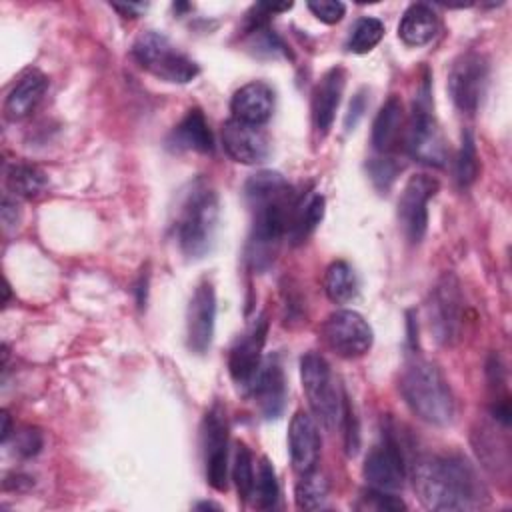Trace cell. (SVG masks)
<instances>
[{"label":"cell","instance_id":"cell-1","mask_svg":"<svg viewBox=\"0 0 512 512\" xmlns=\"http://www.w3.org/2000/svg\"><path fill=\"white\" fill-rule=\"evenodd\" d=\"M412 482L428 510H474L486 500L476 470L462 456L432 454L418 458L412 464Z\"/></svg>","mask_w":512,"mask_h":512},{"label":"cell","instance_id":"cell-2","mask_svg":"<svg viewBox=\"0 0 512 512\" xmlns=\"http://www.w3.org/2000/svg\"><path fill=\"white\" fill-rule=\"evenodd\" d=\"M244 192L252 210V258L254 262H260V258L268 256L270 248H274L280 238L288 234L298 198L284 176L272 170H262L250 176Z\"/></svg>","mask_w":512,"mask_h":512},{"label":"cell","instance_id":"cell-3","mask_svg":"<svg viewBox=\"0 0 512 512\" xmlns=\"http://www.w3.org/2000/svg\"><path fill=\"white\" fill-rule=\"evenodd\" d=\"M400 394L408 408L424 422L448 426L456 414L452 390L442 372L428 360L414 358L400 376Z\"/></svg>","mask_w":512,"mask_h":512},{"label":"cell","instance_id":"cell-4","mask_svg":"<svg viewBox=\"0 0 512 512\" xmlns=\"http://www.w3.org/2000/svg\"><path fill=\"white\" fill-rule=\"evenodd\" d=\"M218 194L206 180H196L188 190L176 220V240L188 258L210 252L218 228Z\"/></svg>","mask_w":512,"mask_h":512},{"label":"cell","instance_id":"cell-5","mask_svg":"<svg viewBox=\"0 0 512 512\" xmlns=\"http://www.w3.org/2000/svg\"><path fill=\"white\" fill-rule=\"evenodd\" d=\"M132 56L144 70L172 84H188L200 72L192 58L180 52L164 34L158 32H144L134 42Z\"/></svg>","mask_w":512,"mask_h":512},{"label":"cell","instance_id":"cell-6","mask_svg":"<svg viewBox=\"0 0 512 512\" xmlns=\"http://www.w3.org/2000/svg\"><path fill=\"white\" fill-rule=\"evenodd\" d=\"M300 378L316 420L322 422L328 430L340 426L344 400L338 396V388L334 384L328 362L316 352L304 354L300 360Z\"/></svg>","mask_w":512,"mask_h":512},{"label":"cell","instance_id":"cell-7","mask_svg":"<svg viewBox=\"0 0 512 512\" xmlns=\"http://www.w3.org/2000/svg\"><path fill=\"white\" fill-rule=\"evenodd\" d=\"M430 330L440 344H454L462 336L464 324V298L460 282L454 274H444L430 294L428 304Z\"/></svg>","mask_w":512,"mask_h":512},{"label":"cell","instance_id":"cell-8","mask_svg":"<svg viewBox=\"0 0 512 512\" xmlns=\"http://www.w3.org/2000/svg\"><path fill=\"white\" fill-rule=\"evenodd\" d=\"M404 142L408 154L428 166H444L448 158V148L444 142V136L440 132V126L430 112L428 100L414 102L412 116L404 128Z\"/></svg>","mask_w":512,"mask_h":512},{"label":"cell","instance_id":"cell-9","mask_svg":"<svg viewBox=\"0 0 512 512\" xmlns=\"http://www.w3.org/2000/svg\"><path fill=\"white\" fill-rule=\"evenodd\" d=\"M326 346L342 358H358L372 346L374 334L370 324L354 310L332 312L322 326Z\"/></svg>","mask_w":512,"mask_h":512},{"label":"cell","instance_id":"cell-10","mask_svg":"<svg viewBox=\"0 0 512 512\" xmlns=\"http://www.w3.org/2000/svg\"><path fill=\"white\" fill-rule=\"evenodd\" d=\"M488 82V62L478 52L460 54L448 74V92L462 112H476Z\"/></svg>","mask_w":512,"mask_h":512},{"label":"cell","instance_id":"cell-11","mask_svg":"<svg viewBox=\"0 0 512 512\" xmlns=\"http://www.w3.org/2000/svg\"><path fill=\"white\" fill-rule=\"evenodd\" d=\"M204 470L208 484L226 492L228 488V420L222 406L214 404L202 422Z\"/></svg>","mask_w":512,"mask_h":512},{"label":"cell","instance_id":"cell-12","mask_svg":"<svg viewBox=\"0 0 512 512\" xmlns=\"http://www.w3.org/2000/svg\"><path fill=\"white\" fill-rule=\"evenodd\" d=\"M438 182L426 174H414L398 198V224L404 236L418 244L428 228V200L436 194Z\"/></svg>","mask_w":512,"mask_h":512},{"label":"cell","instance_id":"cell-13","mask_svg":"<svg viewBox=\"0 0 512 512\" xmlns=\"http://www.w3.org/2000/svg\"><path fill=\"white\" fill-rule=\"evenodd\" d=\"M362 474L376 490L396 492L402 488L406 478V458L394 436L386 434L382 442L368 452Z\"/></svg>","mask_w":512,"mask_h":512},{"label":"cell","instance_id":"cell-14","mask_svg":"<svg viewBox=\"0 0 512 512\" xmlns=\"http://www.w3.org/2000/svg\"><path fill=\"white\" fill-rule=\"evenodd\" d=\"M266 334H268V320L264 314H260L230 348L228 370L232 380L242 388H250L258 374V368L262 364V348L266 342Z\"/></svg>","mask_w":512,"mask_h":512},{"label":"cell","instance_id":"cell-15","mask_svg":"<svg viewBox=\"0 0 512 512\" xmlns=\"http://www.w3.org/2000/svg\"><path fill=\"white\" fill-rule=\"evenodd\" d=\"M216 322V294L214 286L208 280H202L188 302L186 310V340L188 348L194 354H204L214 336Z\"/></svg>","mask_w":512,"mask_h":512},{"label":"cell","instance_id":"cell-16","mask_svg":"<svg viewBox=\"0 0 512 512\" xmlns=\"http://www.w3.org/2000/svg\"><path fill=\"white\" fill-rule=\"evenodd\" d=\"M222 146L226 154L240 164L264 162L270 154V140L260 126L230 118L222 126Z\"/></svg>","mask_w":512,"mask_h":512},{"label":"cell","instance_id":"cell-17","mask_svg":"<svg viewBox=\"0 0 512 512\" xmlns=\"http://www.w3.org/2000/svg\"><path fill=\"white\" fill-rule=\"evenodd\" d=\"M288 450L292 466L298 474H306L316 468L320 458V434L316 420L304 412L298 410L288 428Z\"/></svg>","mask_w":512,"mask_h":512},{"label":"cell","instance_id":"cell-18","mask_svg":"<svg viewBox=\"0 0 512 512\" xmlns=\"http://www.w3.org/2000/svg\"><path fill=\"white\" fill-rule=\"evenodd\" d=\"M264 418H278L286 404V380L278 358H268L260 364L258 374L248 388Z\"/></svg>","mask_w":512,"mask_h":512},{"label":"cell","instance_id":"cell-19","mask_svg":"<svg viewBox=\"0 0 512 512\" xmlns=\"http://www.w3.org/2000/svg\"><path fill=\"white\" fill-rule=\"evenodd\" d=\"M230 108H232V118L252 126H262L272 116L274 90L262 80L248 82L234 92Z\"/></svg>","mask_w":512,"mask_h":512},{"label":"cell","instance_id":"cell-20","mask_svg":"<svg viewBox=\"0 0 512 512\" xmlns=\"http://www.w3.org/2000/svg\"><path fill=\"white\" fill-rule=\"evenodd\" d=\"M344 90V70L340 66L330 68L314 88L312 96V122L318 136H326L332 128L340 96Z\"/></svg>","mask_w":512,"mask_h":512},{"label":"cell","instance_id":"cell-21","mask_svg":"<svg viewBox=\"0 0 512 512\" xmlns=\"http://www.w3.org/2000/svg\"><path fill=\"white\" fill-rule=\"evenodd\" d=\"M48 88V78L40 70L24 72L6 96L4 112L10 120L26 118L42 100Z\"/></svg>","mask_w":512,"mask_h":512},{"label":"cell","instance_id":"cell-22","mask_svg":"<svg viewBox=\"0 0 512 512\" xmlns=\"http://www.w3.org/2000/svg\"><path fill=\"white\" fill-rule=\"evenodd\" d=\"M404 132V108L398 96H390L378 110L372 124V146L380 154H390Z\"/></svg>","mask_w":512,"mask_h":512},{"label":"cell","instance_id":"cell-23","mask_svg":"<svg viewBox=\"0 0 512 512\" xmlns=\"http://www.w3.org/2000/svg\"><path fill=\"white\" fill-rule=\"evenodd\" d=\"M438 32V18L436 12L426 4H412L404 10L398 36L406 46H424L428 44Z\"/></svg>","mask_w":512,"mask_h":512},{"label":"cell","instance_id":"cell-24","mask_svg":"<svg viewBox=\"0 0 512 512\" xmlns=\"http://www.w3.org/2000/svg\"><path fill=\"white\" fill-rule=\"evenodd\" d=\"M176 148L194 150L208 154L214 150V138L208 128V122L200 108H190L186 116L180 120V124L172 132Z\"/></svg>","mask_w":512,"mask_h":512},{"label":"cell","instance_id":"cell-25","mask_svg":"<svg viewBox=\"0 0 512 512\" xmlns=\"http://www.w3.org/2000/svg\"><path fill=\"white\" fill-rule=\"evenodd\" d=\"M472 442H474V450L480 458V462L484 464V468H488L494 474H502L508 470V444L506 440L496 432V426L492 424H482L478 430H474L472 434Z\"/></svg>","mask_w":512,"mask_h":512},{"label":"cell","instance_id":"cell-26","mask_svg":"<svg viewBox=\"0 0 512 512\" xmlns=\"http://www.w3.org/2000/svg\"><path fill=\"white\" fill-rule=\"evenodd\" d=\"M6 188L18 198H38L48 188V176L34 164L12 162L6 168Z\"/></svg>","mask_w":512,"mask_h":512},{"label":"cell","instance_id":"cell-27","mask_svg":"<svg viewBox=\"0 0 512 512\" xmlns=\"http://www.w3.org/2000/svg\"><path fill=\"white\" fill-rule=\"evenodd\" d=\"M324 218V198L318 192L308 194L306 198L302 196L296 202V208L292 212V220H290V228H288V236L294 244L304 242L314 230L316 226L322 222Z\"/></svg>","mask_w":512,"mask_h":512},{"label":"cell","instance_id":"cell-28","mask_svg":"<svg viewBox=\"0 0 512 512\" xmlns=\"http://www.w3.org/2000/svg\"><path fill=\"white\" fill-rule=\"evenodd\" d=\"M324 290L326 296L336 304L350 302L358 292V282L352 266L342 260L332 262L324 274Z\"/></svg>","mask_w":512,"mask_h":512},{"label":"cell","instance_id":"cell-29","mask_svg":"<svg viewBox=\"0 0 512 512\" xmlns=\"http://www.w3.org/2000/svg\"><path fill=\"white\" fill-rule=\"evenodd\" d=\"M294 500L300 510H318L328 500V480L316 468L300 474V480L294 488Z\"/></svg>","mask_w":512,"mask_h":512},{"label":"cell","instance_id":"cell-30","mask_svg":"<svg viewBox=\"0 0 512 512\" xmlns=\"http://www.w3.org/2000/svg\"><path fill=\"white\" fill-rule=\"evenodd\" d=\"M382 36H384V24L378 18L364 16V18H358L350 28L346 48L354 54H366L382 40Z\"/></svg>","mask_w":512,"mask_h":512},{"label":"cell","instance_id":"cell-31","mask_svg":"<svg viewBox=\"0 0 512 512\" xmlns=\"http://www.w3.org/2000/svg\"><path fill=\"white\" fill-rule=\"evenodd\" d=\"M256 506L262 510H270L276 506L280 488L276 480V472L270 464L268 458H260V464L256 468V478H254V492H252Z\"/></svg>","mask_w":512,"mask_h":512},{"label":"cell","instance_id":"cell-32","mask_svg":"<svg viewBox=\"0 0 512 512\" xmlns=\"http://www.w3.org/2000/svg\"><path fill=\"white\" fill-rule=\"evenodd\" d=\"M232 478L238 490V496L242 502H248L252 498L254 492V462H252V452L248 450L246 444H238L236 446V454H234V468H232Z\"/></svg>","mask_w":512,"mask_h":512},{"label":"cell","instance_id":"cell-33","mask_svg":"<svg viewBox=\"0 0 512 512\" xmlns=\"http://www.w3.org/2000/svg\"><path fill=\"white\" fill-rule=\"evenodd\" d=\"M478 176V154L474 146L472 134L466 130L462 132V146L456 160V178L462 186H470Z\"/></svg>","mask_w":512,"mask_h":512},{"label":"cell","instance_id":"cell-34","mask_svg":"<svg viewBox=\"0 0 512 512\" xmlns=\"http://www.w3.org/2000/svg\"><path fill=\"white\" fill-rule=\"evenodd\" d=\"M42 448V434L36 428H22L14 434V452L22 458L36 456Z\"/></svg>","mask_w":512,"mask_h":512},{"label":"cell","instance_id":"cell-35","mask_svg":"<svg viewBox=\"0 0 512 512\" xmlns=\"http://www.w3.org/2000/svg\"><path fill=\"white\" fill-rule=\"evenodd\" d=\"M364 504H360L362 508H372V510H388V512H394V510H404L406 504L392 496L390 492H384V490H368L364 496H362Z\"/></svg>","mask_w":512,"mask_h":512},{"label":"cell","instance_id":"cell-36","mask_svg":"<svg viewBox=\"0 0 512 512\" xmlns=\"http://www.w3.org/2000/svg\"><path fill=\"white\" fill-rule=\"evenodd\" d=\"M370 174H372L374 184H376L378 188L386 190V188L394 182V178H396V174H398V166L392 162V158H388V156L382 154L380 158H374V160L370 162Z\"/></svg>","mask_w":512,"mask_h":512},{"label":"cell","instance_id":"cell-37","mask_svg":"<svg viewBox=\"0 0 512 512\" xmlns=\"http://www.w3.org/2000/svg\"><path fill=\"white\" fill-rule=\"evenodd\" d=\"M308 10L324 24H336L344 18L346 6L342 2L334 0H318V2H308Z\"/></svg>","mask_w":512,"mask_h":512},{"label":"cell","instance_id":"cell-38","mask_svg":"<svg viewBox=\"0 0 512 512\" xmlns=\"http://www.w3.org/2000/svg\"><path fill=\"white\" fill-rule=\"evenodd\" d=\"M364 110H366V96H364L362 92H358V94L352 98L350 108H348V114H346V120H344L346 130H352V128L358 124V120L362 118Z\"/></svg>","mask_w":512,"mask_h":512},{"label":"cell","instance_id":"cell-39","mask_svg":"<svg viewBox=\"0 0 512 512\" xmlns=\"http://www.w3.org/2000/svg\"><path fill=\"white\" fill-rule=\"evenodd\" d=\"M0 212H2V224H4V228H6V230H12V228H16V226H18L20 210H18L16 200H12L10 196H4Z\"/></svg>","mask_w":512,"mask_h":512},{"label":"cell","instance_id":"cell-40","mask_svg":"<svg viewBox=\"0 0 512 512\" xmlns=\"http://www.w3.org/2000/svg\"><path fill=\"white\" fill-rule=\"evenodd\" d=\"M146 6L144 4H124V6H120V4H114V10H118V12H122L126 18H136L142 10H144Z\"/></svg>","mask_w":512,"mask_h":512},{"label":"cell","instance_id":"cell-41","mask_svg":"<svg viewBox=\"0 0 512 512\" xmlns=\"http://www.w3.org/2000/svg\"><path fill=\"white\" fill-rule=\"evenodd\" d=\"M10 414L6 410H2V442L6 444L10 438Z\"/></svg>","mask_w":512,"mask_h":512},{"label":"cell","instance_id":"cell-42","mask_svg":"<svg viewBox=\"0 0 512 512\" xmlns=\"http://www.w3.org/2000/svg\"><path fill=\"white\" fill-rule=\"evenodd\" d=\"M196 508H214V510H220V506H216V504H212V502H202V504H198Z\"/></svg>","mask_w":512,"mask_h":512}]
</instances>
